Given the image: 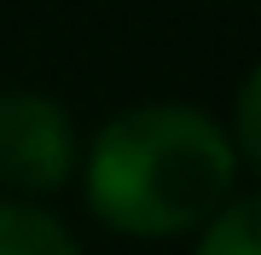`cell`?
<instances>
[{
    "instance_id": "cell-4",
    "label": "cell",
    "mask_w": 261,
    "mask_h": 255,
    "mask_svg": "<svg viewBox=\"0 0 261 255\" xmlns=\"http://www.w3.org/2000/svg\"><path fill=\"white\" fill-rule=\"evenodd\" d=\"M197 255H255V197H232L215 209Z\"/></svg>"
},
{
    "instance_id": "cell-5",
    "label": "cell",
    "mask_w": 261,
    "mask_h": 255,
    "mask_svg": "<svg viewBox=\"0 0 261 255\" xmlns=\"http://www.w3.org/2000/svg\"><path fill=\"white\" fill-rule=\"evenodd\" d=\"M255 76H244V87H238V162H255Z\"/></svg>"
},
{
    "instance_id": "cell-1",
    "label": "cell",
    "mask_w": 261,
    "mask_h": 255,
    "mask_svg": "<svg viewBox=\"0 0 261 255\" xmlns=\"http://www.w3.org/2000/svg\"><path fill=\"white\" fill-rule=\"evenodd\" d=\"M238 151L197 104L157 99L99 128L87 151V197L111 226L163 238L209 220L226 203Z\"/></svg>"
},
{
    "instance_id": "cell-3",
    "label": "cell",
    "mask_w": 261,
    "mask_h": 255,
    "mask_svg": "<svg viewBox=\"0 0 261 255\" xmlns=\"http://www.w3.org/2000/svg\"><path fill=\"white\" fill-rule=\"evenodd\" d=\"M0 255H82L64 220L35 203H0Z\"/></svg>"
},
{
    "instance_id": "cell-2",
    "label": "cell",
    "mask_w": 261,
    "mask_h": 255,
    "mask_svg": "<svg viewBox=\"0 0 261 255\" xmlns=\"http://www.w3.org/2000/svg\"><path fill=\"white\" fill-rule=\"evenodd\" d=\"M75 168V128L53 93H0V180L23 191H53Z\"/></svg>"
}]
</instances>
